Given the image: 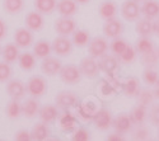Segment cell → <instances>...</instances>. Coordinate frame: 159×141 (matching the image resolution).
I'll use <instances>...</instances> for the list:
<instances>
[{
    "instance_id": "cell-49",
    "label": "cell",
    "mask_w": 159,
    "mask_h": 141,
    "mask_svg": "<svg viewBox=\"0 0 159 141\" xmlns=\"http://www.w3.org/2000/svg\"><path fill=\"white\" fill-rule=\"evenodd\" d=\"M136 2H139V3H143V2H145V0H136Z\"/></svg>"
},
{
    "instance_id": "cell-52",
    "label": "cell",
    "mask_w": 159,
    "mask_h": 141,
    "mask_svg": "<svg viewBox=\"0 0 159 141\" xmlns=\"http://www.w3.org/2000/svg\"><path fill=\"white\" fill-rule=\"evenodd\" d=\"M158 139H159V136H158Z\"/></svg>"
},
{
    "instance_id": "cell-13",
    "label": "cell",
    "mask_w": 159,
    "mask_h": 141,
    "mask_svg": "<svg viewBox=\"0 0 159 141\" xmlns=\"http://www.w3.org/2000/svg\"><path fill=\"white\" fill-rule=\"evenodd\" d=\"M14 42L19 48H27L33 43V34L28 28H19L14 33Z\"/></svg>"
},
{
    "instance_id": "cell-11",
    "label": "cell",
    "mask_w": 159,
    "mask_h": 141,
    "mask_svg": "<svg viewBox=\"0 0 159 141\" xmlns=\"http://www.w3.org/2000/svg\"><path fill=\"white\" fill-rule=\"evenodd\" d=\"M61 68H62V64H61V61L57 57L47 56V57L42 59L41 70L47 76H55V75H57L60 73Z\"/></svg>"
},
{
    "instance_id": "cell-10",
    "label": "cell",
    "mask_w": 159,
    "mask_h": 141,
    "mask_svg": "<svg viewBox=\"0 0 159 141\" xmlns=\"http://www.w3.org/2000/svg\"><path fill=\"white\" fill-rule=\"evenodd\" d=\"M78 100H79L78 95L74 92H68V90H62L55 97L56 106L62 109H69V108L76 106Z\"/></svg>"
},
{
    "instance_id": "cell-45",
    "label": "cell",
    "mask_w": 159,
    "mask_h": 141,
    "mask_svg": "<svg viewBox=\"0 0 159 141\" xmlns=\"http://www.w3.org/2000/svg\"><path fill=\"white\" fill-rule=\"evenodd\" d=\"M7 31H8L7 24L4 23L3 19H0V40H3V38L7 36Z\"/></svg>"
},
{
    "instance_id": "cell-35",
    "label": "cell",
    "mask_w": 159,
    "mask_h": 141,
    "mask_svg": "<svg viewBox=\"0 0 159 141\" xmlns=\"http://www.w3.org/2000/svg\"><path fill=\"white\" fill-rule=\"evenodd\" d=\"M154 99H155L154 93H153V90H149V89H141L140 93L136 97L138 104H141V106H145V107H149V104L153 103Z\"/></svg>"
},
{
    "instance_id": "cell-26",
    "label": "cell",
    "mask_w": 159,
    "mask_h": 141,
    "mask_svg": "<svg viewBox=\"0 0 159 141\" xmlns=\"http://www.w3.org/2000/svg\"><path fill=\"white\" fill-rule=\"evenodd\" d=\"M51 51H52V45L46 40L37 41L33 47V54L37 59H45V57L50 56Z\"/></svg>"
},
{
    "instance_id": "cell-39",
    "label": "cell",
    "mask_w": 159,
    "mask_h": 141,
    "mask_svg": "<svg viewBox=\"0 0 159 141\" xmlns=\"http://www.w3.org/2000/svg\"><path fill=\"white\" fill-rule=\"evenodd\" d=\"M11 76V68L7 61L0 62V83H5Z\"/></svg>"
},
{
    "instance_id": "cell-19",
    "label": "cell",
    "mask_w": 159,
    "mask_h": 141,
    "mask_svg": "<svg viewBox=\"0 0 159 141\" xmlns=\"http://www.w3.org/2000/svg\"><path fill=\"white\" fill-rule=\"evenodd\" d=\"M141 15L148 19H155L159 17V2L157 0H145L141 5Z\"/></svg>"
},
{
    "instance_id": "cell-38",
    "label": "cell",
    "mask_w": 159,
    "mask_h": 141,
    "mask_svg": "<svg viewBox=\"0 0 159 141\" xmlns=\"http://www.w3.org/2000/svg\"><path fill=\"white\" fill-rule=\"evenodd\" d=\"M127 46H129V43L125 40H122V38H120V37H116V38H113L112 43L110 45V50L113 52V55L118 56L126 50Z\"/></svg>"
},
{
    "instance_id": "cell-12",
    "label": "cell",
    "mask_w": 159,
    "mask_h": 141,
    "mask_svg": "<svg viewBox=\"0 0 159 141\" xmlns=\"http://www.w3.org/2000/svg\"><path fill=\"white\" fill-rule=\"evenodd\" d=\"M122 32H124V23L121 20L116 18L106 20L103 25V33L107 38H112L113 40L116 37H120Z\"/></svg>"
},
{
    "instance_id": "cell-32",
    "label": "cell",
    "mask_w": 159,
    "mask_h": 141,
    "mask_svg": "<svg viewBox=\"0 0 159 141\" xmlns=\"http://www.w3.org/2000/svg\"><path fill=\"white\" fill-rule=\"evenodd\" d=\"M140 60L143 62V65L145 68H155L159 62V56H158V52L157 50H152L149 52H145V54H141L140 55Z\"/></svg>"
},
{
    "instance_id": "cell-25",
    "label": "cell",
    "mask_w": 159,
    "mask_h": 141,
    "mask_svg": "<svg viewBox=\"0 0 159 141\" xmlns=\"http://www.w3.org/2000/svg\"><path fill=\"white\" fill-rule=\"evenodd\" d=\"M34 8L42 14H52L57 8V0H34Z\"/></svg>"
},
{
    "instance_id": "cell-41",
    "label": "cell",
    "mask_w": 159,
    "mask_h": 141,
    "mask_svg": "<svg viewBox=\"0 0 159 141\" xmlns=\"http://www.w3.org/2000/svg\"><path fill=\"white\" fill-rule=\"evenodd\" d=\"M149 121L152 125L159 127V104H153L149 111Z\"/></svg>"
},
{
    "instance_id": "cell-47",
    "label": "cell",
    "mask_w": 159,
    "mask_h": 141,
    "mask_svg": "<svg viewBox=\"0 0 159 141\" xmlns=\"http://www.w3.org/2000/svg\"><path fill=\"white\" fill-rule=\"evenodd\" d=\"M153 93H154V98H155V99H159V80H158V82H157V84L154 85Z\"/></svg>"
},
{
    "instance_id": "cell-46",
    "label": "cell",
    "mask_w": 159,
    "mask_h": 141,
    "mask_svg": "<svg viewBox=\"0 0 159 141\" xmlns=\"http://www.w3.org/2000/svg\"><path fill=\"white\" fill-rule=\"evenodd\" d=\"M153 33L159 37V18H155L153 22Z\"/></svg>"
},
{
    "instance_id": "cell-20",
    "label": "cell",
    "mask_w": 159,
    "mask_h": 141,
    "mask_svg": "<svg viewBox=\"0 0 159 141\" xmlns=\"http://www.w3.org/2000/svg\"><path fill=\"white\" fill-rule=\"evenodd\" d=\"M141 90V86L139 83V79L135 78V76H129V78L125 80L124 83V93L126 97L130 98H136L138 94Z\"/></svg>"
},
{
    "instance_id": "cell-4",
    "label": "cell",
    "mask_w": 159,
    "mask_h": 141,
    "mask_svg": "<svg viewBox=\"0 0 159 141\" xmlns=\"http://www.w3.org/2000/svg\"><path fill=\"white\" fill-rule=\"evenodd\" d=\"M73 41L69 40L68 36H57L54 42H52V51L57 55V56H61V57H65V56H69L73 51Z\"/></svg>"
},
{
    "instance_id": "cell-3",
    "label": "cell",
    "mask_w": 159,
    "mask_h": 141,
    "mask_svg": "<svg viewBox=\"0 0 159 141\" xmlns=\"http://www.w3.org/2000/svg\"><path fill=\"white\" fill-rule=\"evenodd\" d=\"M47 89H48L47 80L43 76H39V75L32 76L27 83V93L33 98L42 97L47 92Z\"/></svg>"
},
{
    "instance_id": "cell-27",
    "label": "cell",
    "mask_w": 159,
    "mask_h": 141,
    "mask_svg": "<svg viewBox=\"0 0 159 141\" xmlns=\"http://www.w3.org/2000/svg\"><path fill=\"white\" fill-rule=\"evenodd\" d=\"M3 59L4 61H7L8 64H13L18 61V57H19V47L16 45V43H8L4 48H3Z\"/></svg>"
},
{
    "instance_id": "cell-16",
    "label": "cell",
    "mask_w": 159,
    "mask_h": 141,
    "mask_svg": "<svg viewBox=\"0 0 159 141\" xmlns=\"http://www.w3.org/2000/svg\"><path fill=\"white\" fill-rule=\"evenodd\" d=\"M98 13H99V17L104 20L113 19V18H116L117 13H118L117 4L113 2V0H106V2H103L99 5Z\"/></svg>"
},
{
    "instance_id": "cell-33",
    "label": "cell",
    "mask_w": 159,
    "mask_h": 141,
    "mask_svg": "<svg viewBox=\"0 0 159 141\" xmlns=\"http://www.w3.org/2000/svg\"><path fill=\"white\" fill-rule=\"evenodd\" d=\"M5 113H7V116L10 118V120H16L20 116V113H22V104L18 102V99H11L7 108H5Z\"/></svg>"
},
{
    "instance_id": "cell-6",
    "label": "cell",
    "mask_w": 159,
    "mask_h": 141,
    "mask_svg": "<svg viewBox=\"0 0 159 141\" xmlns=\"http://www.w3.org/2000/svg\"><path fill=\"white\" fill-rule=\"evenodd\" d=\"M79 69H80L82 74L84 76H87L88 79H93L98 75V73L101 71L99 69V65L96 60V57L93 56H88V57H84L82 59L80 64H79Z\"/></svg>"
},
{
    "instance_id": "cell-30",
    "label": "cell",
    "mask_w": 159,
    "mask_h": 141,
    "mask_svg": "<svg viewBox=\"0 0 159 141\" xmlns=\"http://www.w3.org/2000/svg\"><path fill=\"white\" fill-rule=\"evenodd\" d=\"M18 64L22 70L24 71H31L36 66V56L34 54L30 52H23L18 57Z\"/></svg>"
},
{
    "instance_id": "cell-31",
    "label": "cell",
    "mask_w": 159,
    "mask_h": 141,
    "mask_svg": "<svg viewBox=\"0 0 159 141\" xmlns=\"http://www.w3.org/2000/svg\"><path fill=\"white\" fill-rule=\"evenodd\" d=\"M135 50H136V54L141 55L145 52H149V51L154 50V42L150 40V37H139L136 42H135Z\"/></svg>"
},
{
    "instance_id": "cell-9",
    "label": "cell",
    "mask_w": 159,
    "mask_h": 141,
    "mask_svg": "<svg viewBox=\"0 0 159 141\" xmlns=\"http://www.w3.org/2000/svg\"><path fill=\"white\" fill-rule=\"evenodd\" d=\"M112 121H113L112 113L108 109H104V108L99 109L93 117L96 129H98L101 131H106V130H108L110 127H112Z\"/></svg>"
},
{
    "instance_id": "cell-7",
    "label": "cell",
    "mask_w": 159,
    "mask_h": 141,
    "mask_svg": "<svg viewBox=\"0 0 159 141\" xmlns=\"http://www.w3.org/2000/svg\"><path fill=\"white\" fill-rule=\"evenodd\" d=\"M112 127L115 129V131L120 132V134H127L132 130V127H134V123L131 121V117L129 113H120L118 116H116L112 121Z\"/></svg>"
},
{
    "instance_id": "cell-21",
    "label": "cell",
    "mask_w": 159,
    "mask_h": 141,
    "mask_svg": "<svg viewBox=\"0 0 159 141\" xmlns=\"http://www.w3.org/2000/svg\"><path fill=\"white\" fill-rule=\"evenodd\" d=\"M39 118L45 123H52L55 122L57 116H59V111H57V106L54 104H46L42 108H39Z\"/></svg>"
},
{
    "instance_id": "cell-44",
    "label": "cell",
    "mask_w": 159,
    "mask_h": 141,
    "mask_svg": "<svg viewBox=\"0 0 159 141\" xmlns=\"http://www.w3.org/2000/svg\"><path fill=\"white\" fill-rule=\"evenodd\" d=\"M107 140L108 141H122L124 140V136H122V134L115 131L113 134H111V135L107 136Z\"/></svg>"
},
{
    "instance_id": "cell-22",
    "label": "cell",
    "mask_w": 159,
    "mask_h": 141,
    "mask_svg": "<svg viewBox=\"0 0 159 141\" xmlns=\"http://www.w3.org/2000/svg\"><path fill=\"white\" fill-rule=\"evenodd\" d=\"M129 114H130L131 121L134 125H136V126L144 125L145 120H147V117H148V107L141 106V104H136L134 108L131 109V112Z\"/></svg>"
},
{
    "instance_id": "cell-40",
    "label": "cell",
    "mask_w": 159,
    "mask_h": 141,
    "mask_svg": "<svg viewBox=\"0 0 159 141\" xmlns=\"http://www.w3.org/2000/svg\"><path fill=\"white\" fill-rule=\"evenodd\" d=\"M132 139L134 140H148V139H150V131L145 126L140 125L136 129V131L134 132V135H132Z\"/></svg>"
},
{
    "instance_id": "cell-50",
    "label": "cell",
    "mask_w": 159,
    "mask_h": 141,
    "mask_svg": "<svg viewBox=\"0 0 159 141\" xmlns=\"http://www.w3.org/2000/svg\"><path fill=\"white\" fill-rule=\"evenodd\" d=\"M157 52H158V56H159V47L157 48Z\"/></svg>"
},
{
    "instance_id": "cell-29",
    "label": "cell",
    "mask_w": 159,
    "mask_h": 141,
    "mask_svg": "<svg viewBox=\"0 0 159 141\" xmlns=\"http://www.w3.org/2000/svg\"><path fill=\"white\" fill-rule=\"evenodd\" d=\"M71 41L76 47H85L90 42V34L85 29H75Z\"/></svg>"
},
{
    "instance_id": "cell-51",
    "label": "cell",
    "mask_w": 159,
    "mask_h": 141,
    "mask_svg": "<svg viewBox=\"0 0 159 141\" xmlns=\"http://www.w3.org/2000/svg\"><path fill=\"white\" fill-rule=\"evenodd\" d=\"M0 54H2V50H0Z\"/></svg>"
},
{
    "instance_id": "cell-43",
    "label": "cell",
    "mask_w": 159,
    "mask_h": 141,
    "mask_svg": "<svg viewBox=\"0 0 159 141\" xmlns=\"http://www.w3.org/2000/svg\"><path fill=\"white\" fill-rule=\"evenodd\" d=\"M14 140H17V141H30V140H32L31 139V132H28L27 130H20L16 134Z\"/></svg>"
},
{
    "instance_id": "cell-48",
    "label": "cell",
    "mask_w": 159,
    "mask_h": 141,
    "mask_svg": "<svg viewBox=\"0 0 159 141\" xmlns=\"http://www.w3.org/2000/svg\"><path fill=\"white\" fill-rule=\"evenodd\" d=\"M75 2H76L78 4H87V3L90 2V0H75Z\"/></svg>"
},
{
    "instance_id": "cell-5",
    "label": "cell",
    "mask_w": 159,
    "mask_h": 141,
    "mask_svg": "<svg viewBox=\"0 0 159 141\" xmlns=\"http://www.w3.org/2000/svg\"><path fill=\"white\" fill-rule=\"evenodd\" d=\"M110 50V45L104 37H94L93 40H90L88 45V51L89 55L96 59H99L101 56L106 55Z\"/></svg>"
},
{
    "instance_id": "cell-42",
    "label": "cell",
    "mask_w": 159,
    "mask_h": 141,
    "mask_svg": "<svg viewBox=\"0 0 159 141\" xmlns=\"http://www.w3.org/2000/svg\"><path fill=\"white\" fill-rule=\"evenodd\" d=\"M90 136H89V131H87L85 129H78L73 136V140L74 141H87L89 140Z\"/></svg>"
},
{
    "instance_id": "cell-24",
    "label": "cell",
    "mask_w": 159,
    "mask_h": 141,
    "mask_svg": "<svg viewBox=\"0 0 159 141\" xmlns=\"http://www.w3.org/2000/svg\"><path fill=\"white\" fill-rule=\"evenodd\" d=\"M50 136V130L47 127V123L39 122L33 126V129L31 131V139L34 141H45Z\"/></svg>"
},
{
    "instance_id": "cell-23",
    "label": "cell",
    "mask_w": 159,
    "mask_h": 141,
    "mask_svg": "<svg viewBox=\"0 0 159 141\" xmlns=\"http://www.w3.org/2000/svg\"><path fill=\"white\" fill-rule=\"evenodd\" d=\"M135 31L139 37H150L153 33V22L148 18H140L136 20Z\"/></svg>"
},
{
    "instance_id": "cell-28",
    "label": "cell",
    "mask_w": 159,
    "mask_h": 141,
    "mask_svg": "<svg viewBox=\"0 0 159 141\" xmlns=\"http://www.w3.org/2000/svg\"><path fill=\"white\" fill-rule=\"evenodd\" d=\"M22 113L24 114L25 117H28V118H33L34 116H37V114L39 113V103H38V100L34 99L33 97L31 99H28L22 106Z\"/></svg>"
},
{
    "instance_id": "cell-15",
    "label": "cell",
    "mask_w": 159,
    "mask_h": 141,
    "mask_svg": "<svg viewBox=\"0 0 159 141\" xmlns=\"http://www.w3.org/2000/svg\"><path fill=\"white\" fill-rule=\"evenodd\" d=\"M7 92L11 99H22L27 93V85L20 80H11L7 85Z\"/></svg>"
},
{
    "instance_id": "cell-34",
    "label": "cell",
    "mask_w": 159,
    "mask_h": 141,
    "mask_svg": "<svg viewBox=\"0 0 159 141\" xmlns=\"http://www.w3.org/2000/svg\"><path fill=\"white\" fill-rule=\"evenodd\" d=\"M23 0H3L4 10L9 14H18L23 9Z\"/></svg>"
},
{
    "instance_id": "cell-1",
    "label": "cell",
    "mask_w": 159,
    "mask_h": 141,
    "mask_svg": "<svg viewBox=\"0 0 159 141\" xmlns=\"http://www.w3.org/2000/svg\"><path fill=\"white\" fill-rule=\"evenodd\" d=\"M60 79L65 83V84H69V85H74V84H78L79 82L82 80V71L79 69V66L76 65H73V64H68L61 68L60 73Z\"/></svg>"
},
{
    "instance_id": "cell-37",
    "label": "cell",
    "mask_w": 159,
    "mask_h": 141,
    "mask_svg": "<svg viewBox=\"0 0 159 141\" xmlns=\"http://www.w3.org/2000/svg\"><path fill=\"white\" fill-rule=\"evenodd\" d=\"M117 59H118V61L122 62V64H131V62H134L135 59H136V50H135V47H132V46L129 45L124 52L117 56Z\"/></svg>"
},
{
    "instance_id": "cell-14",
    "label": "cell",
    "mask_w": 159,
    "mask_h": 141,
    "mask_svg": "<svg viewBox=\"0 0 159 141\" xmlns=\"http://www.w3.org/2000/svg\"><path fill=\"white\" fill-rule=\"evenodd\" d=\"M99 69L107 74H112L113 71H116L118 69V65H120V61H118L116 55H103L99 57L98 61Z\"/></svg>"
},
{
    "instance_id": "cell-18",
    "label": "cell",
    "mask_w": 159,
    "mask_h": 141,
    "mask_svg": "<svg viewBox=\"0 0 159 141\" xmlns=\"http://www.w3.org/2000/svg\"><path fill=\"white\" fill-rule=\"evenodd\" d=\"M43 17H42V13L39 11H30L27 15H25V27L28 29H31L32 32L34 31H39L43 27Z\"/></svg>"
},
{
    "instance_id": "cell-8",
    "label": "cell",
    "mask_w": 159,
    "mask_h": 141,
    "mask_svg": "<svg viewBox=\"0 0 159 141\" xmlns=\"http://www.w3.org/2000/svg\"><path fill=\"white\" fill-rule=\"evenodd\" d=\"M54 28L60 36H70L76 29V24L71 19V17H61L55 20Z\"/></svg>"
},
{
    "instance_id": "cell-17",
    "label": "cell",
    "mask_w": 159,
    "mask_h": 141,
    "mask_svg": "<svg viewBox=\"0 0 159 141\" xmlns=\"http://www.w3.org/2000/svg\"><path fill=\"white\" fill-rule=\"evenodd\" d=\"M57 11L61 17H73L79 10V5L75 0H60L57 2Z\"/></svg>"
},
{
    "instance_id": "cell-2",
    "label": "cell",
    "mask_w": 159,
    "mask_h": 141,
    "mask_svg": "<svg viewBox=\"0 0 159 141\" xmlns=\"http://www.w3.org/2000/svg\"><path fill=\"white\" fill-rule=\"evenodd\" d=\"M121 15L127 22H136L141 15V7L136 0H125L121 5Z\"/></svg>"
},
{
    "instance_id": "cell-36",
    "label": "cell",
    "mask_w": 159,
    "mask_h": 141,
    "mask_svg": "<svg viewBox=\"0 0 159 141\" xmlns=\"http://www.w3.org/2000/svg\"><path fill=\"white\" fill-rule=\"evenodd\" d=\"M158 80H159V74L154 70V68H147L144 70V73H143V82L147 85L154 86Z\"/></svg>"
}]
</instances>
